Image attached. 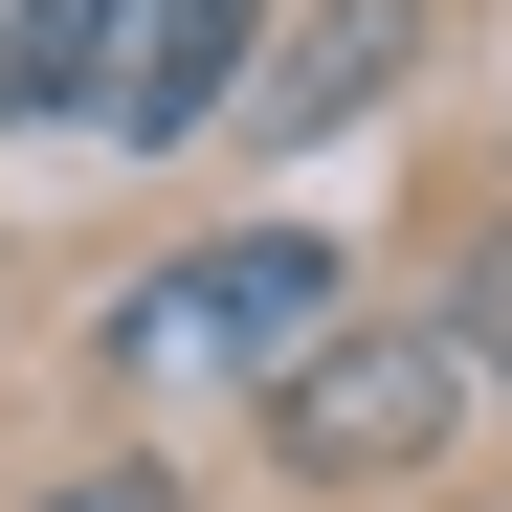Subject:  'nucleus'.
<instances>
[{"label":"nucleus","mask_w":512,"mask_h":512,"mask_svg":"<svg viewBox=\"0 0 512 512\" xmlns=\"http://www.w3.org/2000/svg\"><path fill=\"white\" fill-rule=\"evenodd\" d=\"M446 401H468V334H357V357L312 334L268 423H290V468H423V446H446Z\"/></svg>","instance_id":"nucleus-2"},{"label":"nucleus","mask_w":512,"mask_h":512,"mask_svg":"<svg viewBox=\"0 0 512 512\" xmlns=\"http://www.w3.org/2000/svg\"><path fill=\"white\" fill-rule=\"evenodd\" d=\"M45 512H179V490H156V468H67Z\"/></svg>","instance_id":"nucleus-6"},{"label":"nucleus","mask_w":512,"mask_h":512,"mask_svg":"<svg viewBox=\"0 0 512 512\" xmlns=\"http://www.w3.org/2000/svg\"><path fill=\"white\" fill-rule=\"evenodd\" d=\"M401 45H423V0H312V45H245V90H223V112L312 156L334 112H379V90H401Z\"/></svg>","instance_id":"nucleus-4"},{"label":"nucleus","mask_w":512,"mask_h":512,"mask_svg":"<svg viewBox=\"0 0 512 512\" xmlns=\"http://www.w3.org/2000/svg\"><path fill=\"white\" fill-rule=\"evenodd\" d=\"M312 334H334V223H223V245H179V268L112 312V379L223 401V379H290Z\"/></svg>","instance_id":"nucleus-1"},{"label":"nucleus","mask_w":512,"mask_h":512,"mask_svg":"<svg viewBox=\"0 0 512 512\" xmlns=\"http://www.w3.org/2000/svg\"><path fill=\"white\" fill-rule=\"evenodd\" d=\"M245 45H268V0H112V23H90V134H134V156L223 134Z\"/></svg>","instance_id":"nucleus-3"},{"label":"nucleus","mask_w":512,"mask_h":512,"mask_svg":"<svg viewBox=\"0 0 512 512\" xmlns=\"http://www.w3.org/2000/svg\"><path fill=\"white\" fill-rule=\"evenodd\" d=\"M90 23L112 0H0V112H90Z\"/></svg>","instance_id":"nucleus-5"}]
</instances>
